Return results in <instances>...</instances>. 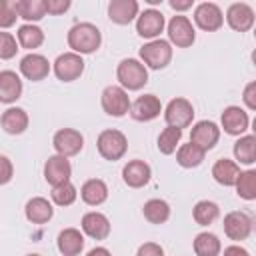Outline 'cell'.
Returning <instances> with one entry per match:
<instances>
[{
	"instance_id": "7402d4cb",
	"label": "cell",
	"mask_w": 256,
	"mask_h": 256,
	"mask_svg": "<svg viewBox=\"0 0 256 256\" xmlns=\"http://www.w3.org/2000/svg\"><path fill=\"white\" fill-rule=\"evenodd\" d=\"M138 14H140V4L136 0H110L108 2V18L118 26H126L134 22Z\"/></svg>"
},
{
	"instance_id": "bcb514c9",
	"label": "cell",
	"mask_w": 256,
	"mask_h": 256,
	"mask_svg": "<svg viewBox=\"0 0 256 256\" xmlns=\"http://www.w3.org/2000/svg\"><path fill=\"white\" fill-rule=\"evenodd\" d=\"M86 256H112V252L108 248H104V246H94L92 250H88Z\"/></svg>"
},
{
	"instance_id": "f35d334b",
	"label": "cell",
	"mask_w": 256,
	"mask_h": 256,
	"mask_svg": "<svg viewBox=\"0 0 256 256\" xmlns=\"http://www.w3.org/2000/svg\"><path fill=\"white\" fill-rule=\"evenodd\" d=\"M16 12L12 10V4L8 0H0V30H8L16 24Z\"/></svg>"
},
{
	"instance_id": "ac0fdd59",
	"label": "cell",
	"mask_w": 256,
	"mask_h": 256,
	"mask_svg": "<svg viewBox=\"0 0 256 256\" xmlns=\"http://www.w3.org/2000/svg\"><path fill=\"white\" fill-rule=\"evenodd\" d=\"M80 228H82V234L92 238V240H106L110 236V230H112L108 216L98 212V210L86 212L80 220Z\"/></svg>"
},
{
	"instance_id": "ffe728a7",
	"label": "cell",
	"mask_w": 256,
	"mask_h": 256,
	"mask_svg": "<svg viewBox=\"0 0 256 256\" xmlns=\"http://www.w3.org/2000/svg\"><path fill=\"white\" fill-rule=\"evenodd\" d=\"M152 178V168L148 162L140 160V158H134V160H128L122 168V180L128 188H144Z\"/></svg>"
},
{
	"instance_id": "52a82bcc",
	"label": "cell",
	"mask_w": 256,
	"mask_h": 256,
	"mask_svg": "<svg viewBox=\"0 0 256 256\" xmlns=\"http://www.w3.org/2000/svg\"><path fill=\"white\" fill-rule=\"evenodd\" d=\"M100 104H102V110L112 118H122L130 112V96L118 84H110L102 90Z\"/></svg>"
},
{
	"instance_id": "f6af8a7d",
	"label": "cell",
	"mask_w": 256,
	"mask_h": 256,
	"mask_svg": "<svg viewBox=\"0 0 256 256\" xmlns=\"http://www.w3.org/2000/svg\"><path fill=\"white\" fill-rule=\"evenodd\" d=\"M220 254H224V256H250V252H248L244 246H240V244H230V246H226L224 252H220Z\"/></svg>"
},
{
	"instance_id": "836d02e7",
	"label": "cell",
	"mask_w": 256,
	"mask_h": 256,
	"mask_svg": "<svg viewBox=\"0 0 256 256\" xmlns=\"http://www.w3.org/2000/svg\"><path fill=\"white\" fill-rule=\"evenodd\" d=\"M220 216V206L212 200H198L192 208V218L198 226H210L218 220Z\"/></svg>"
},
{
	"instance_id": "6da1fadb",
	"label": "cell",
	"mask_w": 256,
	"mask_h": 256,
	"mask_svg": "<svg viewBox=\"0 0 256 256\" xmlns=\"http://www.w3.org/2000/svg\"><path fill=\"white\" fill-rule=\"evenodd\" d=\"M68 48L74 54H94L102 44V32L92 22H78L68 30Z\"/></svg>"
},
{
	"instance_id": "8992f818",
	"label": "cell",
	"mask_w": 256,
	"mask_h": 256,
	"mask_svg": "<svg viewBox=\"0 0 256 256\" xmlns=\"http://www.w3.org/2000/svg\"><path fill=\"white\" fill-rule=\"evenodd\" d=\"M164 112V120H166V126H172V128H178V130H184L192 124L194 120V106L188 98H182V96H176L172 98L166 108H162Z\"/></svg>"
},
{
	"instance_id": "d6a6232c",
	"label": "cell",
	"mask_w": 256,
	"mask_h": 256,
	"mask_svg": "<svg viewBox=\"0 0 256 256\" xmlns=\"http://www.w3.org/2000/svg\"><path fill=\"white\" fill-rule=\"evenodd\" d=\"M204 158H206V152L200 146L192 144V142L180 144L178 150H176V162L182 168H196L204 162Z\"/></svg>"
},
{
	"instance_id": "44dd1931",
	"label": "cell",
	"mask_w": 256,
	"mask_h": 256,
	"mask_svg": "<svg viewBox=\"0 0 256 256\" xmlns=\"http://www.w3.org/2000/svg\"><path fill=\"white\" fill-rule=\"evenodd\" d=\"M28 124H30V118H28V112L20 106H10L2 112L0 116V126L6 134L10 136H20L28 130Z\"/></svg>"
},
{
	"instance_id": "5bb4252c",
	"label": "cell",
	"mask_w": 256,
	"mask_h": 256,
	"mask_svg": "<svg viewBox=\"0 0 256 256\" xmlns=\"http://www.w3.org/2000/svg\"><path fill=\"white\" fill-rule=\"evenodd\" d=\"M250 126V116L240 106H226L220 114V130L228 136H242Z\"/></svg>"
},
{
	"instance_id": "cb8c5ba5",
	"label": "cell",
	"mask_w": 256,
	"mask_h": 256,
	"mask_svg": "<svg viewBox=\"0 0 256 256\" xmlns=\"http://www.w3.org/2000/svg\"><path fill=\"white\" fill-rule=\"evenodd\" d=\"M84 234L78 228H64L58 232L56 248L62 256H80L84 250Z\"/></svg>"
},
{
	"instance_id": "d590c367",
	"label": "cell",
	"mask_w": 256,
	"mask_h": 256,
	"mask_svg": "<svg viewBox=\"0 0 256 256\" xmlns=\"http://www.w3.org/2000/svg\"><path fill=\"white\" fill-rule=\"evenodd\" d=\"M234 188H236L238 198L248 200V202L256 200V170H252V168L250 170H242L238 180H236V184H234Z\"/></svg>"
},
{
	"instance_id": "7c38bea8",
	"label": "cell",
	"mask_w": 256,
	"mask_h": 256,
	"mask_svg": "<svg viewBox=\"0 0 256 256\" xmlns=\"http://www.w3.org/2000/svg\"><path fill=\"white\" fill-rule=\"evenodd\" d=\"M194 24L204 32H216L224 26V14L222 8L214 2H200L194 6Z\"/></svg>"
},
{
	"instance_id": "484cf974",
	"label": "cell",
	"mask_w": 256,
	"mask_h": 256,
	"mask_svg": "<svg viewBox=\"0 0 256 256\" xmlns=\"http://www.w3.org/2000/svg\"><path fill=\"white\" fill-rule=\"evenodd\" d=\"M80 198L88 206H102L108 200V186L102 178H90L80 186Z\"/></svg>"
},
{
	"instance_id": "7bdbcfd3",
	"label": "cell",
	"mask_w": 256,
	"mask_h": 256,
	"mask_svg": "<svg viewBox=\"0 0 256 256\" xmlns=\"http://www.w3.org/2000/svg\"><path fill=\"white\" fill-rule=\"evenodd\" d=\"M136 256H164V248L158 242H144L138 246Z\"/></svg>"
},
{
	"instance_id": "2e32d148",
	"label": "cell",
	"mask_w": 256,
	"mask_h": 256,
	"mask_svg": "<svg viewBox=\"0 0 256 256\" xmlns=\"http://www.w3.org/2000/svg\"><path fill=\"white\" fill-rule=\"evenodd\" d=\"M220 126L212 120H198L196 124H192V130H190V142L200 146L204 152L212 150L218 140H220Z\"/></svg>"
},
{
	"instance_id": "4fadbf2b",
	"label": "cell",
	"mask_w": 256,
	"mask_h": 256,
	"mask_svg": "<svg viewBox=\"0 0 256 256\" xmlns=\"http://www.w3.org/2000/svg\"><path fill=\"white\" fill-rule=\"evenodd\" d=\"M50 72H52V62H48L44 54L28 52L20 60V74L30 82H42L44 78H48Z\"/></svg>"
},
{
	"instance_id": "1f68e13d",
	"label": "cell",
	"mask_w": 256,
	"mask_h": 256,
	"mask_svg": "<svg viewBox=\"0 0 256 256\" xmlns=\"http://www.w3.org/2000/svg\"><path fill=\"white\" fill-rule=\"evenodd\" d=\"M192 248L196 256H220L222 252V242L214 232H200L192 240Z\"/></svg>"
},
{
	"instance_id": "83f0119b",
	"label": "cell",
	"mask_w": 256,
	"mask_h": 256,
	"mask_svg": "<svg viewBox=\"0 0 256 256\" xmlns=\"http://www.w3.org/2000/svg\"><path fill=\"white\" fill-rule=\"evenodd\" d=\"M12 10L18 18L26 20V24H36L46 16L44 0H16L12 2Z\"/></svg>"
},
{
	"instance_id": "f1b7e54d",
	"label": "cell",
	"mask_w": 256,
	"mask_h": 256,
	"mask_svg": "<svg viewBox=\"0 0 256 256\" xmlns=\"http://www.w3.org/2000/svg\"><path fill=\"white\" fill-rule=\"evenodd\" d=\"M44 30L38 26V24H22L18 26L16 30V40H18V46L24 48V50H30L34 52L36 48H40L44 44Z\"/></svg>"
},
{
	"instance_id": "ee69618b",
	"label": "cell",
	"mask_w": 256,
	"mask_h": 256,
	"mask_svg": "<svg viewBox=\"0 0 256 256\" xmlns=\"http://www.w3.org/2000/svg\"><path fill=\"white\" fill-rule=\"evenodd\" d=\"M168 4L176 14H182V12H186V10H190L194 6V0H170Z\"/></svg>"
},
{
	"instance_id": "8d00e7d4",
	"label": "cell",
	"mask_w": 256,
	"mask_h": 256,
	"mask_svg": "<svg viewBox=\"0 0 256 256\" xmlns=\"http://www.w3.org/2000/svg\"><path fill=\"white\" fill-rule=\"evenodd\" d=\"M76 198H78V190H76V186L70 180L64 182V184L54 186L52 192H50V202L56 204V206H62V208L72 206L76 202Z\"/></svg>"
},
{
	"instance_id": "ba28073f",
	"label": "cell",
	"mask_w": 256,
	"mask_h": 256,
	"mask_svg": "<svg viewBox=\"0 0 256 256\" xmlns=\"http://www.w3.org/2000/svg\"><path fill=\"white\" fill-rule=\"evenodd\" d=\"M84 58L74 52H62L58 58L52 62V72L60 82H74L84 74Z\"/></svg>"
},
{
	"instance_id": "ab89813d",
	"label": "cell",
	"mask_w": 256,
	"mask_h": 256,
	"mask_svg": "<svg viewBox=\"0 0 256 256\" xmlns=\"http://www.w3.org/2000/svg\"><path fill=\"white\" fill-rule=\"evenodd\" d=\"M70 6H72L70 0H44L46 14H52V16H60V14H64Z\"/></svg>"
},
{
	"instance_id": "30bf717a",
	"label": "cell",
	"mask_w": 256,
	"mask_h": 256,
	"mask_svg": "<svg viewBox=\"0 0 256 256\" xmlns=\"http://www.w3.org/2000/svg\"><path fill=\"white\" fill-rule=\"evenodd\" d=\"M52 146H54L56 154H60L64 158H72V156H76V154L82 152V148H84V136L76 128H60L52 136Z\"/></svg>"
},
{
	"instance_id": "9a60e30c",
	"label": "cell",
	"mask_w": 256,
	"mask_h": 256,
	"mask_svg": "<svg viewBox=\"0 0 256 256\" xmlns=\"http://www.w3.org/2000/svg\"><path fill=\"white\" fill-rule=\"evenodd\" d=\"M162 112V102L156 94H142L134 102H130V116L136 122H152L160 116Z\"/></svg>"
},
{
	"instance_id": "7dc6e473",
	"label": "cell",
	"mask_w": 256,
	"mask_h": 256,
	"mask_svg": "<svg viewBox=\"0 0 256 256\" xmlns=\"http://www.w3.org/2000/svg\"><path fill=\"white\" fill-rule=\"evenodd\" d=\"M26 256H42V254H36V252H34V254H26Z\"/></svg>"
},
{
	"instance_id": "603a6c76",
	"label": "cell",
	"mask_w": 256,
	"mask_h": 256,
	"mask_svg": "<svg viewBox=\"0 0 256 256\" xmlns=\"http://www.w3.org/2000/svg\"><path fill=\"white\" fill-rule=\"evenodd\" d=\"M24 216L32 224H46L54 216V204L44 196H32L24 206Z\"/></svg>"
},
{
	"instance_id": "8fae6325",
	"label": "cell",
	"mask_w": 256,
	"mask_h": 256,
	"mask_svg": "<svg viewBox=\"0 0 256 256\" xmlns=\"http://www.w3.org/2000/svg\"><path fill=\"white\" fill-rule=\"evenodd\" d=\"M224 234L232 240V242H242L252 234L254 228V220L250 214H246L244 210H232L224 216Z\"/></svg>"
},
{
	"instance_id": "60d3db41",
	"label": "cell",
	"mask_w": 256,
	"mask_h": 256,
	"mask_svg": "<svg viewBox=\"0 0 256 256\" xmlns=\"http://www.w3.org/2000/svg\"><path fill=\"white\" fill-rule=\"evenodd\" d=\"M14 176V166H12V160L4 154H0V186L8 184Z\"/></svg>"
},
{
	"instance_id": "4316f807",
	"label": "cell",
	"mask_w": 256,
	"mask_h": 256,
	"mask_svg": "<svg viewBox=\"0 0 256 256\" xmlns=\"http://www.w3.org/2000/svg\"><path fill=\"white\" fill-rule=\"evenodd\" d=\"M240 172H242L240 166L234 160H230V158H218L214 162V166H212V178L220 186H226V188H230V186L236 184Z\"/></svg>"
},
{
	"instance_id": "e575fe53",
	"label": "cell",
	"mask_w": 256,
	"mask_h": 256,
	"mask_svg": "<svg viewBox=\"0 0 256 256\" xmlns=\"http://www.w3.org/2000/svg\"><path fill=\"white\" fill-rule=\"evenodd\" d=\"M180 140H182V130L172 128V126H166V128L158 134V140H156L158 152L164 154V156L174 154V152L178 150V146H180Z\"/></svg>"
},
{
	"instance_id": "277c9868",
	"label": "cell",
	"mask_w": 256,
	"mask_h": 256,
	"mask_svg": "<svg viewBox=\"0 0 256 256\" xmlns=\"http://www.w3.org/2000/svg\"><path fill=\"white\" fill-rule=\"evenodd\" d=\"M96 148H98V154L104 160L116 162V160L124 158V154L128 152V138H126L124 132H120L116 128H106L98 134Z\"/></svg>"
},
{
	"instance_id": "f546056e",
	"label": "cell",
	"mask_w": 256,
	"mask_h": 256,
	"mask_svg": "<svg viewBox=\"0 0 256 256\" xmlns=\"http://www.w3.org/2000/svg\"><path fill=\"white\" fill-rule=\"evenodd\" d=\"M234 162L240 166H252L256 162V136L254 134H242L234 142Z\"/></svg>"
},
{
	"instance_id": "9c48e42d",
	"label": "cell",
	"mask_w": 256,
	"mask_h": 256,
	"mask_svg": "<svg viewBox=\"0 0 256 256\" xmlns=\"http://www.w3.org/2000/svg\"><path fill=\"white\" fill-rule=\"evenodd\" d=\"M166 28L164 14L156 8H146L136 16V34L144 40H156Z\"/></svg>"
},
{
	"instance_id": "d4e9b609",
	"label": "cell",
	"mask_w": 256,
	"mask_h": 256,
	"mask_svg": "<svg viewBox=\"0 0 256 256\" xmlns=\"http://www.w3.org/2000/svg\"><path fill=\"white\" fill-rule=\"evenodd\" d=\"M22 78L14 70H2L0 72V102L2 104H14L22 96Z\"/></svg>"
},
{
	"instance_id": "b9f144b4",
	"label": "cell",
	"mask_w": 256,
	"mask_h": 256,
	"mask_svg": "<svg viewBox=\"0 0 256 256\" xmlns=\"http://www.w3.org/2000/svg\"><path fill=\"white\" fill-rule=\"evenodd\" d=\"M242 102H244V106L250 112L256 110V82L254 80L244 86V90H242Z\"/></svg>"
},
{
	"instance_id": "5b68a950",
	"label": "cell",
	"mask_w": 256,
	"mask_h": 256,
	"mask_svg": "<svg viewBox=\"0 0 256 256\" xmlns=\"http://www.w3.org/2000/svg\"><path fill=\"white\" fill-rule=\"evenodd\" d=\"M166 32H168L170 46H176V48H190L196 40L194 24L184 14H174L166 24Z\"/></svg>"
},
{
	"instance_id": "74e56055",
	"label": "cell",
	"mask_w": 256,
	"mask_h": 256,
	"mask_svg": "<svg viewBox=\"0 0 256 256\" xmlns=\"http://www.w3.org/2000/svg\"><path fill=\"white\" fill-rule=\"evenodd\" d=\"M18 50L20 46H18L16 36L12 32L0 30V60H12Z\"/></svg>"
},
{
	"instance_id": "4dcf8cb0",
	"label": "cell",
	"mask_w": 256,
	"mask_h": 256,
	"mask_svg": "<svg viewBox=\"0 0 256 256\" xmlns=\"http://www.w3.org/2000/svg\"><path fill=\"white\" fill-rule=\"evenodd\" d=\"M170 214H172V208L164 198H150L142 206V216L150 224H164L170 220Z\"/></svg>"
},
{
	"instance_id": "7a4b0ae2",
	"label": "cell",
	"mask_w": 256,
	"mask_h": 256,
	"mask_svg": "<svg viewBox=\"0 0 256 256\" xmlns=\"http://www.w3.org/2000/svg\"><path fill=\"white\" fill-rule=\"evenodd\" d=\"M116 80L126 92L142 90L148 84V68L138 58H124L116 66Z\"/></svg>"
},
{
	"instance_id": "e0dca14e",
	"label": "cell",
	"mask_w": 256,
	"mask_h": 256,
	"mask_svg": "<svg viewBox=\"0 0 256 256\" xmlns=\"http://www.w3.org/2000/svg\"><path fill=\"white\" fill-rule=\"evenodd\" d=\"M42 174H44V180L54 188L58 184H64L72 178V164L68 158L60 156V154H52L48 156V160L44 162V168H42Z\"/></svg>"
},
{
	"instance_id": "d6986e66",
	"label": "cell",
	"mask_w": 256,
	"mask_h": 256,
	"mask_svg": "<svg viewBox=\"0 0 256 256\" xmlns=\"http://www.w3.org/2000/svg\"><path fill=\"white\" fill-rule=\"evenodd\" d=\"M224 18H226L228 26L234 32H248V30H252V26L256 22V16H254L252 6L246 4V2H234V4H230Z\"/></svg>"
},
{
	"instance_id": "3957f363",
	"label": "cell",
	"mask_w": 256,
	"mask_h": 256,
	"mask_svg": "<svg viewBox=\"0 0 256 256\" xmlns=\"http://www.w3.org/2000/svg\"><path fill=\"white\" fill-rule=\"evenodd\" d=\"M172 54H174V48L170 46V42L164 38H156L146 42L138 50V60L150 70H164L172 62Z\"/></svg>"
}]
</instances>
